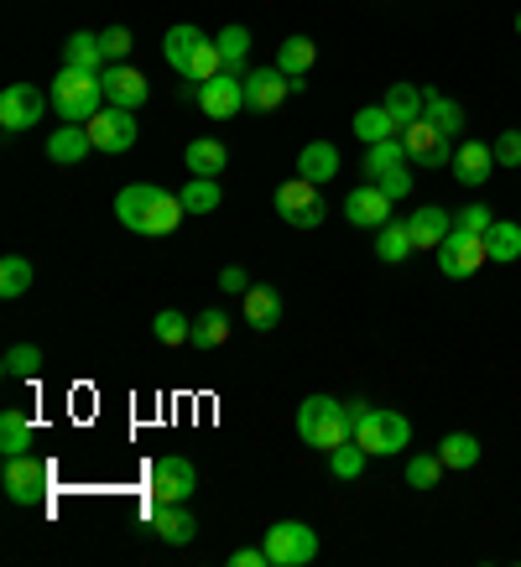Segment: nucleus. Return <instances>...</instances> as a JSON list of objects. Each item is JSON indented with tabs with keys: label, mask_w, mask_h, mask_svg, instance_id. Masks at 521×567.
<instances>
[{
	"label": "nucleus",
	"mask_w": 521,
	"mask_h": 567,
	"mask_svg": "<svg viewBox=\"0 0 521 567\" xmlns=\"http://www.w3.org/2000/svg\"><path fill=\"white\" fill-rule=\"evenodd\" d=\"M136 110H121V104H104L100 115L89 121V141H94V152H110V156H121L136 146Z\"/></svg>",
	"instance_id": "9"
},
{
	"label": "nucleus",
	"mask_w": 521,
	"mask_h": 567,
	"mask_svg": "<svg viewBox=\"0 0 521 567\" xmlns=\"http://www.w3.org/2000/svg\"><path fill=\"white\" fill-rule=\"evenodd\" d=\"M198 110H204L208 121H235V115L245 110V84H241V73H219V79L198 84Z\"/></svg>",
	"instance_id": "12"
},
{
	"label": "nucleus",
	"mask_w": 521,
	"mask_h": 567,
	"mask_svg": "<svg viewBox=\"0 0 521 567\" xmlns=\"http://www.w3.org/2000/svg\"><path fill=\"white\" fill-rule=\"evenodd\" d=\"M438 474H443V458H438V453H412V458H407V484H412V489H433Z\"/></svg>",
	"instance_id": "42"
},
{
	"label": "nucleus",
	"mask_w": 521,
	"mask_h": 567,
	"mask_svg": "<svg viewBox=\"0 0 521 567\" xmlns=\"http://www.w3.org/2000/svg\"><path fill=\"white\" fill-rule=\"evenodd\" d=\"M417 245H412V235H407V224H381V229H376V256L386 260V266H397V260H407L412 256Z\"/></svg>",
	"instance_id": "34"
},
{
	"label": "nucleus",
	"mask_w": 521,
	"mask_h": 567,
	"mask_svg": "<svg viewBox=\"0 0 521 567\" xmlns=\"http://www.w3.org/2000/svg\"><path fill=\"white\" fill-rule=\"evenodd\" d=\"M208 42H214V37H204L198 27H173V32L162 37V58L173 63V73H188V69H193V58H198V52H204Z\"/></svg>",
	"instance_id": "22"
},
{
	"label": "nucleus",
	"mask_w": 521,
	"mask_h": 567,
	"mask_svg": "<svg viewBox=\"0 0 521 567\" xmlns=\"http://www.w3.org/2000/svg\"><path fill=\"white\" fill-rule=\"evenodd\" d=\"M349 416H355V443H360L370 458L407 453V443H412V422L401 412H376V406H365V401H349Z\"/></svg>",
	"instance_id": "3"
},
{
	"label": "nucleus",
	"mask_w": 521,
	"mask_h": 567,
	"mask_svg": "<svg viewBox=\"0 0 521 567\" xmlns=\"http://www.w3.org/2000/svg\"><path fill=\"white\" fill-rule=\"evenodd\" d=\"M297 437L318 453H334L339 443L355 437V416H349L345 401H334V395H308L303 406H297Z\"/></svg>",
	"instance_id": "2"
},
{
	"label": "nucleus",
	"mask_w": 521,
	"mask_h": 567,
	"mask_svg": "<svg viewBox=\"0 0 521 567\" xmlns=\"http://www.w3.org/2000/svg\"><path fill=\"white\" fill-rule=\"evenodd\" d=\"M449 167H453V177H459L464 188H480V183L496 173V146H490V141H459Z\"/></svg>",
	"instance_id": "17"
},
{
	"label": "nucleus",
	"mask_w": 521,
	"mask_h": 567,
	"mask_svg": "<svg viewBox=\"0 0 521 567\" xmlns=\"http://www.w3.org/2000/svg\"><path fill=\"white\" fill-rule=\"evenodd\" d=\"M381 188H386V198H407V193H412V173H407V167H401V173L381 177Z\"/></svg>",
	"instance_id": "48"
},
{
	"label": "nucleus",
	"mask_w": 521,
	"mask_h": 567,
	"mask_svg": "<svg viewBox=\"0 0 521 567\" xmlns=\"http://www.w3.org/2000/svg\"><path fill=\"white\" fill-rule=\"evenodd\" d=\"M52 110H58V121H69V125H89L94 115H100L104 104V84H100V73H79V69H63L58 79H52Z\"/></svg>",
	"instance_id": "4"
},
{
	"label": "nucleus",
	"mask_w": 521,
	"mask_h": 567,
	"mask_svg": "<svg viewBox=\"0 0 521 567\" xmlns=\"http://www.w3.org/2000/svg\"><path fill=\"white\" fill-rule=\"evenodd\" d=\"M490 260V245L486 235H469V229H453L449 240L438 245V271L449 276V281H464V276H474L480 266Z\"/></svg>",
	"instance_id": "8"
},
{
	"label": "nucleus",
	"mask_w": 521,
	"mask_h": 567,
	"mask_svg": "<svg viewBox=\"0 0 521 567\" xmlns=\"http://www.w3.org/2000/svg\"><path fill=\"white\" fill-rule=\"evenodd\" d=\"M152 526H156V536H162L167 547H188L193 536H198V520L188 516V505H156Z\"/></svg>",
	"instance_id": "23"
},
{
	"label": "nucleus",
	"mask_w": 521,
	"mask_h": 567,
	"mask_svg": "<svg viewBox=\"0 0 521 567\" xmlns=\"http://www.w3.org/2000/svg\"><path fill=\"white\" fill-rule=\"evenodd\" d=\"M21 292H32V260L6 256L0 260V297H6V302H17Z\"/></svg>",
	"instance_id": "37"
},
{
	"label": "nucleus",
	"mask_w": 521,
	"mask_h": 567,
	"mask_svg": "<svg viewBox=\"0 0 521 567\" xmlns=\"http://www.w3.org/2000/svg\"><path fill=\"white\" fill-rule=\"evenodd\" d=\"M401 167H407V146H401V136L365 146V177H370V183H381V177L401 173Z\"/></svg>",
	"instance_id": "26"
},
{
	"label": "nucleus",
	"mask_w": 521,
	"mask_h": 567,
	"mask_svg": "<svg viewBox=\"0 0 521 567\" xmlns=\"http://www.w3.org/2000/svg\"><path fill=\"white\" fill-rule=\"evenodd\" d=\"M297 177L329 188L334 177H339V146H334V141H308V146L297 152Z\"/></svg>",
	"instance_id": "19"
},
{
	"label": "nucleus",
	"mask_w": 521,
	"mask_h": 567,
	"mask_svg": "<svg viewBox=\"0 0 521 567\" xmlns=\"http://www.w3.org/2000/svg\"><path fill=\"white\" fill-rule=\"evenodd\" d=\"M183 198L167 188H156V183H131V188L115 193V219L131 229V235H173L177 224H183Z\"/></svg>",
	"instance_id": "1"
},
{
	"label": "nucleus",
	"mask_w": 521,
	"mask_h": 567,
	"mask_svg": "<svg viewBox=\"0 0 521 567\" xmlns=\"http://www.w3.org/2000/svg\"><path fill=\"white\" fill-rule=\"evenodd\" d=\"M313 58H318L313 37H287V42L277 48V69L287 73V79H303V73L313 69Z\"/></svg>",
	"instance_id": "33"
},
{
	"label": "nucleus",
	"mask_w": 521,
	"mask_h": 567,
	"mask_svg": "<svg viewBox=\"0 0 521 567\" xmlns=\"http://www.w3.org/2000/svg\"><path fill=\"white\" fill-rule=\"evenodd\" d=\"M277 214L293 229H318L324 224V188L308 177H287V183H277Z\"/></svg>",
	"instance_id": "7"
},
{
	"label": "nucleus",
	"mask_w": 521,
	"mask_h": 567,
	"mask_svg": "<svg viewBox=\"0 0 521 567\" xmlns=\"http://www.w3.org/2000/svg\"><path fill=\"white\" fill-rule=\"evenodd\" d=\"M266 557H272V567H308L318 557V532L308 520H277L266 532Z\"/></svg>",
	"instance_id": "6"
},
{
	"label": "nucleus",
	"mask_w": 521,
	"mask_h": 567,
	"mask_svg": "<svg viewBox=\"0 0 521 567\" xmlns=\"http://www.w3.org/2000/svg\"><path fill=\"white\" fill-rule=\"evenodd\" d=\"M0 453L6 458L32 453V416L27 412H0Z\"/></svg>",
	"instance_id": "30"
},
{
	"label": "nucleus",
	"mask_w": 521,
	"mask_h": 567,
	"mask_svg": "<svg viewBox=\"0 0 521 567\" xmlns=\"http://www.w3.org/2000/svg\"><path fill=\"white\" fill-rule=\"evenodd\" d=\"M42 495H48V464L32 458V453L6 458V499L11 505H37Z\"/></svg>",
	"instance_id": "11"
},
{
	"label": "nucleus",
	"mask_w": 521,
	"mask_h": 567,
	"mask_svg": "<svg viewBox=\"0 0 521 567\" xmlns=\"http://www.w3.org/2000/svg\"><path fill=\"white\" fill-rule=\"evenodd\" d=\"M381 104H386V115H391L401 131H407L412 121H422V89H417V84H391Z\"/></svg>",
	"instance_id": "28"
},
{
	"label": "nucleus",
	"mask_w": 521,
	"mask_h": 567,
	"mask_svg": "<svg viewBox=\"0 0 521 567\" xmlns=\"http://www.w3.org/2000/svg\"><path fill=\"white\" fill-rule=\"evenodd\" d=\"M251 287H256V281H251V276H245L241 266H225V271H219V292H235V297H245V292H251Z\"/></svg>",
	"instance_id": "46"
},
{
	"label": "nucleus",
	"mask_w": 521,
	"mask_h": 567,
	"mask_svg": "<svg viewBox=\"0 0 521 567\" xmlns=\"http://www.w3.org/2000/svg\"><path fill=\"white\" fill-rule=\"evenodd\" d=\"M349 131H355V136L365 141V146H376V141H391L401 131L397 121H391V115H386V104H365L360 115H355V125H349Z\"/></svg>",
	"instance_id": "29"
},
{
	"label": "nucleus",
	"mask_w": 521,
	"mask_h": 567,
	"mask_svg": "<svg viewBox=\"0 0 521 567\" xmlns=\"http://www.w3.org/2000/svg\"><path fill=\"white\" fill-rule=\"evenodd\" d=\"M517 37H521V11H517Z\"/></svg>",
	"instance_id": "49"
},
{
	"label": "nucleus",
	"mask_w": 521,
	"mask_h": 567,
	"mask_svg": "<svg viewBox=\"0 0 521 567\" xmlns=\"http://www.w3.org/2000/svg\"><path fill=\"white\" fill-rule=\"evenodd\" d=\"M449 131L433 121H412L407 131H401V146H407V162L412 167H449L453 152H449Z\"/></svg>",
	"instance_id": "10"
},
{
	"label": "nucleus",
	"mask_w": 521,
	"mask_h": 567,
	"mask_svg": "<svg viewBox=\"0 0 521 567\" xmlns=\"http://www.w3.org/2000/svg\"><path fill=\"white\" fill-rule=\"evenodd\" d=\"M177 198H183V208H188V214H214V208L225 204V193H219V183H214V177H193Z\"/></svg>",
	"instance_id": "38"
},
{
	"label": "nucleus",
	"mask_w": 521,
	"mask_h": 567,
	"mask_svg": "<svg viewBox=\"0 0 521 567\" xmlns=\"http://www.w3.org/2000/svg\"><path fill=\"white\" fill-rule=\"evenodd\" d=\"M496 167H521V131H501L496 136Z\"/></svg>",
	"instance_id": "45"
},
{
	"label": "nucleus",
	"mask_w": 521,
	"mask_h": 567,
	"mask_svg": "<svg viewBox=\"0 0 521 567\" xmlns=\"http://www.w3.org/2000/svg\"><path fill=\"white\" fill-rule=\"evenodd\" d=\"M94 152V141H89V125H58L48 136V162H58V167H79L84 156Z\"/></svg>",
	"instance_id": "20"
},
{
	"label": "nucleus",
	"mask_w": 521,
	"mask_h": 567,
	"mask_svg": "<svg viewBox=\"0 0 521 567\" xmlns=\"http://www.w3.org/2000/svg\"><path fill=\"white\" fill-rule=\"evenodd\" d=\"M104 84V100L121 104V110H141V104L152 100V89H146V73L131 69V63H110V69L100 73Z\"/></svg>",
	"instance_id": "15"
},
{
	"label": "nucleus",
	"mask_w": 521,
	"mask_h": 567,
	"mask_svg": "<svg viewBox=\"0 0 521 567\" xmlns=\"http://www.w3.org/2000/svg\"><path fill=\"white\" fill-rule=\"evenodd\" d=\"M193 489H198V468H193V458H183V453H162V458L146 468V495H152L156 505H183V499H193Z\"/></svg>",
	"instance_id": "5"
},
{
	"label": "nucleus",
	"mask_w": 521,
	"mask_h": 567,
	"mask_svg": "<svg viewBox=\"0 0 521 567\" xmlns=\"http://www.w3.org/2000/svg\"><path fill=\"white\" fill-rule=\"evenodd\" d=\"M63 69H79V73H104V69H110L100 37H94V32H73L69 42H63Z\"/></svg>",
	"instance_id": "24"
},
{
	"label": "nucleus",
	"mask_w": 521,
	"mask_h": 567,
	"mask_svg": "<svg viewBox=\"0 0 521 567\" xmlns=\"http://www.w3.org/2000/svg\"><path fill=\"white\" fill-rule=\"evenodd\" d=\"M241 318L256 333H272V328L282 323V292L277 287H251V292L241 297Z\"/></svg>",
	"instance_id": "21"
},
{
	"label": "nucleus",
	"mask_w": 521,
	"mask_h": 567,
	"mask_svg": "<svg viewBox=\"0 0 521 567\" xmlns=\"http://www.w3.org/2000/svg\"><path fill=\"white\" fill-rule=\"evenodd\" d=\"M422 121L443 125L449 136H459L464 131V104L449 100V94H438V89H422Z\"/></svg>",
	"instance_id": "27"
},
{
	"label": "nucleus",
	"mask_w": 521,
	"mask_h": 567,
	"mask_svg": "<svg viewBox=\"0 0 521 567\" xmlns=\"http://www.w3.org/2000/svg\"><path fill=\"white\" fill-rule=\"evenodd\" d=\"M229 339V312L225 308H204L193 318V344L198 349H219Z\"/></svg>",
	"instance_id": "35"
},
{
	"label": "nucleus",
	"mask_w": 521,
	"mask_h": 567,
	"mask_svg": "<svg viewBox=\"0 0 521 567\" xmlns=\"http://www.w3.org/2000/svg\"><path fill=\"white\" fill-rule=\"evenodd\" d=\"M391 204H397V198H386L381 183H360V188L345 198V219L355 224V229H381V224H391Z\"/></svg>",
	"instance_id": "14"
},
{
	"label": "nucleus",
	"mask_w": 521,
	"mask_h": 567,
	"mask_svg": "<svg viewBox=\"0 0 521 567\" xmlns=\"http://www.w3.org/2000/svg\"><path fill=\"white\" fill-rule=\"evenodd\" d=\"M52 100H42L32 84H6V94H0V131H27V125L42 121V110H48Z\"/></svg>",
	"instance_id": "13"
},
{
	"label": "nucleus",
	"mask_w": 521,
	"mask_h": 567,
	"mask_svg": "<svg viewBox=\"0 0 521 567\" xmlns=\"http://www.w3.org/2000/svg\"><path fill=\"white\" fill-rule=\"evenodd\" d=\"M438 458H443V468H474L480 464V437L474 432H449L438 443Z\"/></svg>",
	"instance_id": "31"
},
{
	"label": "nucleus",
	"mask_w": 521,
	"mask_h": 567,
	"mask_svg": "<svg viewBox=\"0 0 521 567\" xmlns=\"http://www.w3.org/2000/svg\"><path fill=\"white\" fill-rule=\"evenodd\" d=\"M407 235H412V245L417 250H438V245L453 235V219H449V208H438V204H428V208H412L407 214Z\"/></svg>",
	"instance_id": "18"
},
{
	"label": "nucleus",
	"mask_w": 521,
	"mask_h": 567,
	"mask_svg": "<svg viewBox=\"0 0 521 567\" xmlns=\"http://www.w3.org/2000/svg\"><path fill=\"white\" fill-rule=\"evenodd\" d=\"M0 370H6L11 380L42 375V349H37V344H11V349H6V360H0Z\"/></svg>",
	"instance_id": "40"
},
{
	"label": "nucleus",
	"mask_w": 521,
	"mask_h": 567,
	"mask_svg": "<svg viewBox=\"0 0 521 567\" xmlns=\"http://www.w3.org/2000/svg\"><path fill=\"white\" fill-rule=\"evenodd\" d=\"M241 84H245V110H256V115H272L293 94V79L282 69H256V73H245Z\"/></svg>",
	"instance_id": "16"
},
{
	"label": "nucleus",
	"mask_w": 521,
	"mask_h": 567,
	"mask_svg": "<svg viewBox=\"0 0 521 567\" xmlns=\"http://www.w3.org/2000/svg\"><path fill=\"white\" fill-rule=\"evenodd\" d=\"M219 42V58H225V73H241L245 69V58H251V32L245 27H225V32L214 37ZM245 79V73H241Z\"/></svg>",
	"instance_id": "39"
},
{
	"label": "nucleus",
	"mask_w": 521,
	"mask_h": 567,
	"mask_svg": "<svg viewBox=\"0 0 521 567\" xmlns=\"http://www.w3.org/2000/svg\"><path fill=\"white\" fill-rule=\"evenodd\" d=\"M183 162H188V173H193V177H219V173L229 167V152H225V146H219L214 136H198V141H188Z\"/></svg>",
	"instance_id": "25"
},
{
	"label": "nucleus",
	"mask_w": 521,
	"mask_h": 567,
	"mask_svg": "<svg viewBox=\"0 0 521 567\" xmlns=\"http://www.w3.org/2000/svg\"><path fill=\"white\" fill-rule=\"evenodd\" d=\"M365 458H370V453H365V447L355 443V437H349V443H339V447L329 453L334 480H360V474H365Z\"/></svg>",
	"instance_id": "41"
},
{
	"label": "nucleus",
	"mask_w": 521,
	"mask_h": 567,
	"mask_svg": "<svg viewBox=\"0 0 521 567\" xmlns=\"http://www.w3.org/2000/svg\"><path fill=\"white\" fill-rule=\"evenodd\" d=\"M229 567H272V557H266V547H241L229 551Z\"/></svg>",
	"instance_id": "47"
},
{
	"label": "nucleus",
	"mask_w": 521,
	"mask_h": 567,
	"mask_svg": "<svg viewBox=\"0 0 521 567\" xmlns=\"http://www.w3.org/2000/svg\"><path fill=\"white\" fill-rule=\"evenodd\" d=\"M490 204H464L453 214V229H469V235H490Z\"/></svg>",
	"instance_id": "43"
},
{
	"label": "nucleus",
	"mask_w": 521,
	"mask_h": 567,
	"mask_svg": "<svg viewBox=\"0 0 521 567\" xmlns=\"http://www.w3.org/2000/svg\"><path fill=\"white\" fill-rule=\"evenodd\" d=\"M486 245H490V260H496V266L521 260V224L496 219V224H490V235H486Z\"/></svg>",
	"instance_id": "32"
},
{
	"label": "nucleus",
	"mask_w": 521,
	"mask_h": 567,
	"mask_svg": "<svg viewBox=\"0 0 521 567\" xmlns=\"http://www.w3.org/2000/svg\"><path fill=\"white\" fill-rule=\"evenodd\" d=\"M100 48H104V58H110V63H125V52H131V27H104Z\"/></svg>",
	"instance_id": "44"
},
{
	"label": "nucleus",
	"mask_w": 521,
	"mask_h": 567,
	"mask_svg": "<svg viewBox=\"0 0 521 567\" xmlns=\"http://www.w3.org/2000/svg\"><path fill=\"white\" fill-rule=\"evenodd\" d=\"M152 333H156V344H167V349L193 344V318H183L177 308H162L152 318Z\"/></svg>",
	"instance_id": "36"
}]
</instances>
